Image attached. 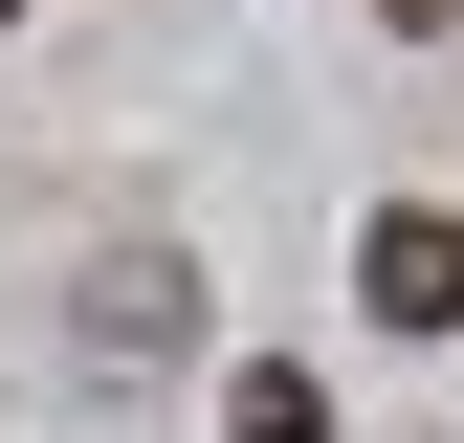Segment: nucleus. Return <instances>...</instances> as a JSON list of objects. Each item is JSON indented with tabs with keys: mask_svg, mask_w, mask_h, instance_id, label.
<instances>
[{
	"mask_svg": "<svg viewBox=\"0 0 464 443\" xmlns=\"http://www.w3.org/2000/svg\"><path fill=\"white\" fill-rule=\"evenodd\" d=\"M354 310H376V332H464V222H442V200H376V222H354Z\"/></svg>",
	"mask_w": 464,
	"mask_h": 443,
	"instance_id": "obj_1",
	"label": "nucleus"
},
{
	"mask_svg": "<svg viewBox=\"0 0 464 443\" xmlns=\"http://www.w3.org/2000/svg\"><path fill=\"white\" fill-rule=\"evenodd\" d=\"M178 332H199V266H178V244H111V266H89V355H133V377H155Z\"/></svg>",
	"mask_w": 464,
	"mask_h": 443,
	"instance_id": "obj_2",
	"label": "nucleus"
},
{
	"mask_svg": "<svg viewBox=\"0 0 464 443\" xmlns=\"http://www.w3.org/2000/svg\"><path fill=\"white\" fill-rule=\"evenodd\" d=\"M221 421H244V443H332V399H310L287 355H266V377H221Z\"/></svg>",
	"mask_w": 464,
	"mask_h": 443,
	"instance_id": "obj_3",
	"label": "nucleus"
},
{
	"mask_svg": "<svg viewBox=\"0 0 464 443\" xmlns=\"http://www.w3.org/2000/svg\"><path fill=\"white\" fill-rule=\"evenodd\" d=\"M376 23H398V44H442V23H464V0H376Z\"/></svg>",
	"mask_w": 464,
	"mask_h": 443,
	"instance_id": "obj_4",
	"label": "nucleus"
},
{
	"mask_svg": "<svg viewBox=\"0 0 464 443\" xmlns=\"http://www.w3.org/2000/svg\"><path fill=\"white\" fill-rule=\"evenodd\" d=\"M0 23H23V0H0Z\"/></svg>",
	"mask_w": 464,
	"mask_h": 443,
	"instance_id": "obj_5",
	"label": "nucleus"
}]
</instances>
